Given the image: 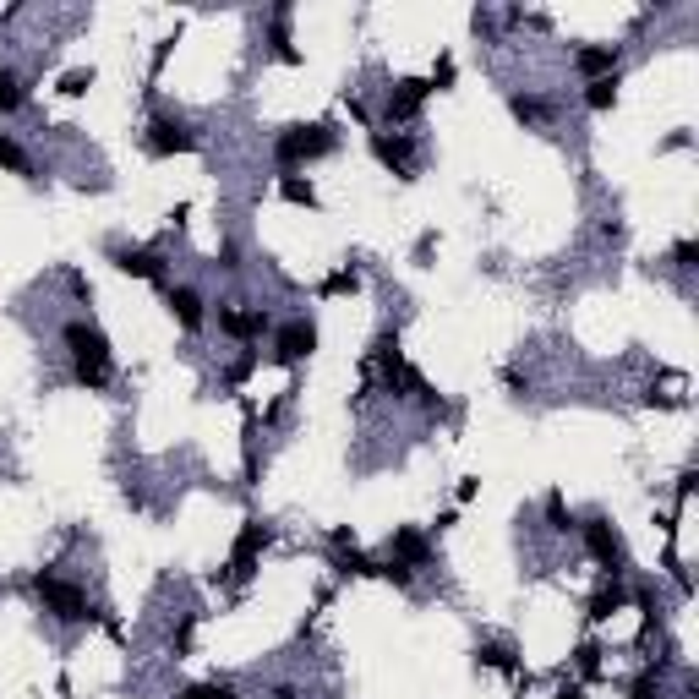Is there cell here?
I'll use <instances>...</instances> for the list:
<instances>
[{"label":"cell","instance_id":"obj_10","mask_svg":"<svg viewBox=\"0 0 699 699\" xmlns=\"http://www.w3.org/2000/svg\"><path fill=\"white\" fill-rule=\"evenodd\" d=\"M164 306H170V317H175L186 334H197V328L208 323V301H202L197 284H170V290H164Z\"/></svg>","mask_w":699,"mask_h":699},{"label":"cell","instance_id":"obj_5","mask_svg":"<svg viewBox=\"0 0 699 699\" xmlns=\"http://www.w3.org/2000/svg\"><path fill=\"white\" fill-rule=\"evenodd\" d=\"M312 350H317V323L312 317H290V323L273 328V361L279 366H301Z\"/></svg>","mask_w":699,"mask_h":699},{"label":"cell","instance_id":"obj_17","mask_svg":"<svg viewBox=\"0 0 699 699\" xmlns=\"http://www.w3.org/2000/svg\"><path fill=\"white\" fill-rule=\"evenodd\" d=\"M273 55L279 60H301V49H295V38H290V5H273Z\"/></svg>","mask_w":699,"mask_h":699},{"label":"cell","instance_id":"obj_11","mask_svg":"<svg viewBox=\"0 0 699 699\" xmlns=\"http://www.w3.org/2000/svg\"><path fill=\"white\" fill-rule=\"evenodd\" d=\"M109 262L126 279H164V257L153 246H109Z\"/></svg>","mask_w":699,"mask_h":699},{"label":"cell","instance_id":"obj_4","mask_svg":"<svg viewBox=\"0 0 699 699\" xmlns=\"http://www.w3.org/2000/svg\"><path fill=\"white\" fill-rule=\"evenodd\" d=\"M148 153H153V159H170V153H197V131H191V120H186V115L159 109V115L148 120Z\"/></svg>","mask_w":699,"mask_h":699},{"label":"cell","instance_id":"obj_24","mask_svg":"<svg viewBox=\"0 0 699 699\" xmlns=\"http://www.w3.org/2000/svg\"><path fill=\"white\" fill-rule=\"evenodd\" d=\"M355 284H361V279H355L350 268H339V273H328V279H323V295H350Z\"/></svg>","mask_w":699,"mask_h":699},{"label":"cell","instance_id":"obj_8","mask_svg":"<svg viewBox=\"0 0 699 699\" xmlns=\"http://www.w3.org/2000/svg\"><path fill=\"white\" fill-rule=\"evenodd\" d=\"M273 328V317L262 306H219V334H230L235 344H257Z\"/></svg>","mask_w":699,"mask_h":699},{"label":"cell","instance_id":"obj_18","mask_svg":"<svg viewBox=\"0 0 699 699\" xmlns=\"http://www.w3.org/2000/svg\"><path fill=\"white\" fill-rule=\"evenodd\" d=\"M27 104V87H22V77L11 71V66H0V115H16Z\"/></svg>","mask_w":699,"mask_h":699},{"label":"cell","instance_id":"obj_6","mask_svg":"<svg viewBox=\"0 0 699 699\" xmlns=\"http://www.w3.org/2000/svg\"><path fill=\"white\" fill-rule=\"evenodd\" d=\"M580 536H585V547H591V558L601 563V569H612V574H623V536L612 530V519L607 514H591L585 525H574Z\"/></svg>","mask_w":699,"mask_h":699},{"label":"cell","instance_id":"obj_31","mask_svg":"<svg viewBox=\"0 0 699 699\" xmlns=\"http://www.w3.org/2000/svg\"><path fill=\"white\" fill-rule=\"evenodd\" d=\"M558 699H585L580 689H558Z\"/></svg>","mask_w":699,"mask_h":699},{"label":"cell","instance_id":"obj_26","mask_svg":"<svg viewBox=\"0 0 699 699\" xmlns=\"http://www.w3.org/2000/svg\"><path fill=\"white\" fill-rule=\"evenodd\" d=\"M191 634H197V618H180V629H175L170 651H175V656H186V651H191Z\"/></svg>","mask_w":699,"mask_h":699},{"label":"cell","instance_id":"obj_19","mask_svg":"<svg viewBox=\"0 0 699 699\" xmlns=\"http://www.w3.org/2000/svg\"><path fill=\"white\" fill-rule=\"evenodd\" d=\"M585 104H591V109H612V104H618V71L585 82Z\"/></svg>","mask_w":699,"mask_h":699},{"label":"cell","instance_id":"obj_21","mask_svg":"<svg viewBox=\"0 0 699 699\" xmlns=\"http://www.w3.org/2000/svg\"><path fill=\"white\" fill-rule=\"evenodd\" d=\"M476 662H481V667H498V673H519V667H514V651L498 645V640H487V645L476 651Z\"/></svg>","mask_w":699,"mask_h":699},{"label":"cell","instance_id":"obj_20","mask_svg":"<svg viewBox=\"0 0 699 699\" xmlns=\"http://www.w3.org/2000/svg\"><path fill=\"white\" fill-rule=\"evenodd\" d=\"M279 197L295 202V208H317V186L301 180V175H284V180H279Z\"/></svg>","mask_w":699,"mask_h":699},{"label":"cell","instance_id":"obj_16","mask_svg":"<svg viewBox=\"0 0 699 699\" xmlns=\"http://www.w3.org/2000/svg\"><path fill=\"white\" fill-rule=\"evenodd\" d=\"M0 170H16L22 180H38V170H33V159H27V148L11 137V131H0Z\"/></svg>","mask_w":699,"mask_h":699},{"label":"cell","instance_id":"obj_14","mask_svg":"<svg viewBox=\"0 0 699 699\" xmlns=\"http://www.w3.org/2000/svg\"><path fill=\"white\" fill-rule=\"evenodd\" d=\"M574 71L591 77V82H596V77H612V71H618V49H612V44H585V49L574 55Z\"/></svg>","mask_w":699,"mask_h":699},{"label":"cell","instance_id":"obj_29","mask_svg":"<svg viewBox=\"0 0 699 699\" xmlns=\"http://www.w3.org/2000/svg\"><path fill=\"white\" fill-rule=\"evenodd\" d=\"M219 268H224V273H235V268H241V246H235V241H224V246H219Z\"/></svg>","mask_w":699,"mask_h":699},{"label":"cell","instance_id":"obj_25","mask_svg":"<svg viewBox=\"0 0 699 699\" xmlns=\"http://www.w3.org/2000/svg\"><path fill=\"white\" fill-rule=\"evenodd\" d=\"M547 519H552V530H574V519L563 514V492H547Z\"/></svg>","mask_w":699,"mask_h":699},{"label":"cell","instance_id":"obj_28","mask_svg":"<svg viewBox=\"0 0 699 699\" xmlns=\"http://www.w3.org/2000/svg\"><path fill=\"white\" fill-rule=\"evenodd\" d=\"M87 82H93V71H66V82H60V93H87Z\"/></svg>","mask_w":699,"mask_h":699},{"label":"cell","instance_id":"obj_27","mask_svg":"<svg viewBox=\"0 0 699 699\" xmlns=\"http://www.w3.org/2000/svg\"><path fill=\"white\" fill-rule=\"evenodd\" d=\"M694 257H699L694 241H678V246H673V268H684V273H689V268H694Z\"/></svg>","mask_w":699,"mask_h":699},{"label":"cell","instance_id":"obj_9","mask_svg":"<svg viewBox=\"0 0 699 699\" xmlns=\"http://www.w3.org/2000/svg\"><path fill=\"white\" fill-rule=\"evenodd\" d=\"M262 547H268V525H262V519H246L241 536H235V547H230V580H252Z\"/></svg>","mask_w":699,"mask_h":699},{"label":"cell","instance_id":"obj_7","mask_svg":"<svg viewBox=\"0 0 699 699\" xmlns=\"http://www.w3.org/2000/svg\"><path fill=\"white\" fill-rule=\"evenodd\" d=\"M372 153H377V164L383 170H394L399 180H416V137L410 131H372Z\"/></svg>","mask_w":699,"mask_h":699},{"label":"cell","instance_id":"obj_3","mask_svg":"<svg viewBox=\"0 0 699 699\" xmlns=\"http://www.w3.org/2000/svg\"><path fill=\"white\" fill-rule=\"evenodd\" d=\"M33 591H38L44 612H49V618H60V623H93V618H98V612H93V601H87V591H82V585H71V580H60V574H38V580H33Z\"/></svg>","mask_w":699,"mask_h":699},{"label":"cell","instance_id":"obj_30","mask_svg":"<svg viewBox=\"0 0 699 699\" xmlns=\"http://www.w3.org/2000/svg\"><path fill=\"white\" fill-rule=\"evenodd\" d=\"M344 109H350V115H355V120H361V126H372V109H366V104H361V98H344Z\"/></svg>","mask_w":699,"mask_h":699},{"label":"cell","instance_id":"obj_1","mask_svg":"<svg viewBox=\"0 0 699 699\" xmlns=\"http://www.w3.org/2000/svg\"><path fill=\"white\" fill-rule=\"evenodd\" d=\"M60 344H66V355H71V377L82 383V388H109V377H115V355H109V339H104V328L98 323H87V317H66L60 323Z\"/></svg>","mask_w":699,"mask_h":699},{"label":"cell","instance_id":"obj_23","mask_svg":"<svg viewBox=\"0 0 699 699\" xmlns=\"http://www.w3.org/2000/svg\"><path fill=\"white\" fill-rule=\"evenodd\" d=\"M180 699H235V684H191Z\"/></svg>","mask_w":699,"mask_h":699},{"label":"cell","instance_id":"obj_12","mask_svg":"<svg viewBox=\"0 0 699 699\" xmlns=\"http://www.w3.org/2000/svg\"><path fill=\"white\" fill-rule=\"evenodd\" d=\"M427 82H399L394 93H388V104H383V120L388 126H405V120H416L421 115V104H427Z\"/></svg>","mask_w":699,"mask_h":699},{"label":"cell","instance_id":"obj_22","mask_svg":"<svg viewBox=\"0 0 699 699\" xmlns=\"http://www.w3.org/2000/svg\"><path fill=\"white\" fill-rule=\"evenodd\" d=\"M618 607H623V585H607V591H601V596H596V601H591V618H596V623H601V618H612V612H618Z\"/></svg>","mask_w":699,"mask_h":699},{"label":"cell","instance_id":"obj_15","mask_svg":"<svg viewBox=\"0 0 699 699\" xmlns=\"http://www.w3.org/2000/svg\"><path fill=\"white\" fill-rule=\"evenodd\" d=\"M509 115L525 126H541V120H552V104L541 93H509Z\"/></svg>","mask_w":699,"mask_h":699},{"label":"cell","instance_id":"obj_13","mask_svg":"<svg viewBox=\"0 0 699 699\" xmlns=\"http://www.w3.org/2000/svg\"><path fill=\"white\" fill-rule=\"evenodd\" d=\"M388 558L394 563H405V569H421V563H432V541L421 536V530H394V541H388Z\"/></svg>","mask_w":699,"mask_h":699},{"label":"cell","instance_id":"obj_2","mask_svg":"<svg viewBox=\"0 0 699 699\" xmlns=\"http://www.w3.org/2000/svg\"><path fill=\"white\" fill-rule=\"evenodd\" d=\"M323 153H334V126H328V120H312V126H284V131L273 137V159H279L284 170L312 164V159H323Z\"/></svg>","mask_w":699,"mask_h":699}]
</instances>
